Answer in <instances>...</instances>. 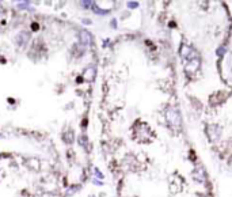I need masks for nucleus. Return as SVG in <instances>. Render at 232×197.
<instances>
[]
</instances>
